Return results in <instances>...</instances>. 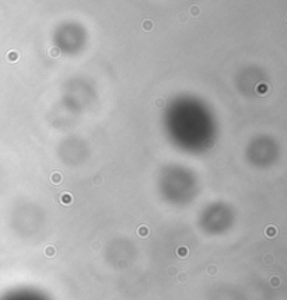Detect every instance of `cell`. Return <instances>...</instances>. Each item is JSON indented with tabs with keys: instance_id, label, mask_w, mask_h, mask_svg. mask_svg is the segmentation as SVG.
<instances>
[{
	"instance_id": "6da1fadb",
	"label": "cell",
	"mask_w": 287,
	"mask_h": 300,
	"mask_svg": "<svg viewBox=\"0 0 287 300\" xmlns=\"http://www.w3.org/2000/svg\"><path fill=\"white\" fill-rule=\"evenodd\" d=\"M0 300H51V299H49V296H46L41 290L23 287V289H15V290L7 292L0 297Z\"/></svg>"
},
{
	"instance_id": "7a4b0ae2",
	"label": "cell",
	"mask_w": 287,
	"mask_h": 300,
	"mask_svg": "<svg viewBox=\"0 0 287 300\" xmlns=\"http://www.w3.org/2000/svg\"><path fill=\"white\" fill-rule=\"evenodd\" d=\"M7 58H9L10 62H15V60H17V58H18V55H17L15 52H10L9 55H7Z\"/></svg>"
},
{
	"instance_id": "3957f363",
	"label": "cell",
	"mask_w": 287,
	"mask_h": 300,
	"mask_svg": "<svg viewBox=\"0 0 287 300\" xmlns=\"http://www.w3.org/2000/svg\"><path fill=\"white\" fill-rule=\"evenodd\" d=\"M268 236L269 237H274L276 236V229L274 227H268Z\"/></svg>"
},
{
	"instance_id": "277c9868",
	"label": "cell",
	"mask_w": 287,
	"mask_h": 300,
	"mask_svg": "<svg viewBox=\"0 0 287 300\" xmlns=\"http://www.w3.org/2000/svg\"><path fill=\"white\" fill-rule=\"evenodd\" d=\"M286 20H287V17H286Z\"/></svg>"
}]
</instances>
